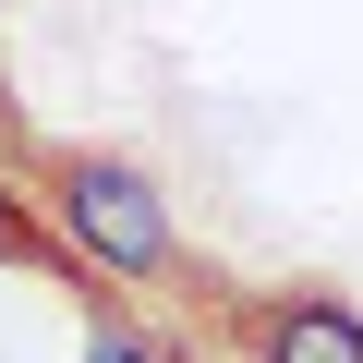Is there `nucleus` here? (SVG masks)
I'll return each instance as SVG.
<instances>
[{
	"instance_id": "f257e3e1",
	"label": "nucleus",
	"mask_w": 363,
	"mask_h": 363,
	"mask_svg": "<svg viewBox=\"0 0 363 363\" xmlns=\"http://www.w3.org/2000/svg\"><path fill=\"white\" fill-rule=\"evenodd\" d=\"M49 218L73 230V255L85 267H109V279H169V194L133 169V157H109V145H73V157H49Z\"/></svg>"
},
{
	"instance_id": "f03ea898",
	"label": "nucleus",
	"mask_w": 363,
	"mask_h": 363,
	"mask_svg": "<svg viewBox=\"0 0 363 363\" xmlns=\"http://www.w3.org/2000/svg\"><path fill=\"white\" fill-rule=\"evenodd\" d=\"M255 363H363V315L339 291H291L255 315Z\"/></svg>"
},
{
	"instance_id": "7ed1b4c3",
	"label": "nucleus",
	"mask_w": 363,
	"mask_h": 363,
	"mask_svg": "<svg viewBox=\"0 0 363 363\" xmlns=\"http://www.w3.org/2000/svg\"><path fill=\"white\" fill-rule=\"evenodd\" d=\"M85 363H157V339H133V327H97V339H85Z\"/></svg>"
},
{
	"instance_id": "20e7f679",
	"label": "nucleus",
	"mask_w": 363,
	"mask_h": 363,
	"mask_svg": "<svg viewBox=\"0 0 363 363\" xmlns=\"http://www.w3.org/2000/svg\"><path fill=\"white\" fill-rule=\"evenodd\" d=\"M13 242H25V206H13V194H0V255H13Z\"/></svg>"
}]
</instances>
